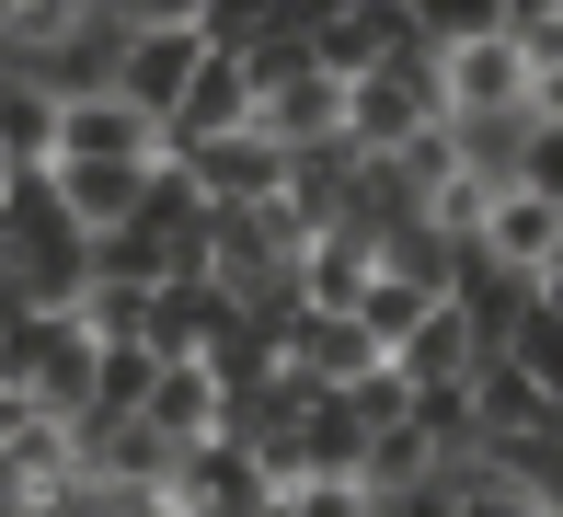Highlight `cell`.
Instances as JSON below:
<instances>
[{
	"instance_id": "obj_1",
	"label": "cell",
	"mask_w": 563,
	"mask_h": 517,
	"mask_svg": "<svg viewBox=\"0 0 563 517\" xmlns=\"http://www.w3.org/2000/svg\"><path fill=\"white\" fill-rule=\"evenodd\" d=\"M0 288L12 310H81L92 299V230L58 207V173L0 185Z\"/></svg>"
},
{
	"instance_id": "obj_2",
	"label": "cell",
	"mask_w": 563,
	"mask_h": 517,
	"mask_svg": "<svg viewBox=\"0 0 563 517\" xmlns=\"http://www.w3.org/2000/svg\"><path fill=\"white\" fill-rule=\"evenodd\" d=\"M92 380H104V345L81 333V310H23L12 345H0V392H23L35 414L81 426L92 414Z\"/></svg>"
},
{
	"instance_id": "obj_3",
	"label": "cell",
	"mask_w": 563,
	"mask_h": 517,
	"mask_svg": "<svg viewBox=\"0 0 563 517\" xmlns=\"http://www.w3.org/2000/svg\"><path fill=\"white\" fill-rule=\"evenodd\" d=\"M196 12L208 0H139V46H126V103H139L150 127L173 139V116H185V92L208 81V35H196Z\"/></svg>"
},
{
	"instance_id": "obj_4",
	"label": "cell",
	"mask_w": 563,
	"mask_h": 517,
	"mask_svg": "<svg viewBox=\"0 0 563 517\" xmlns=\"http://www.w3.org/2000/svg\"><path fill=\"white\" fill-rule=\"evenodd\" d=\"M173 506L185 517H276V472L242 449V437H208V449H185V472H173Z\"/></svg>"
},
{
	"instance_id": "obj_5",
	"label": "cell",
	"mask_w": 563,
	"mask_h": 517,
	"mask_svg": "<svg viewBox=\"0 0 563 517\" xmlns=\"http://www.w3.org/2000/svg\"><path fill=\"white\" fill-rule=\"evenodd\" d=\"M438 81H449V116H529V103H541V81H529V58H518V35L449 46Z\"/></svg>"
},
{
	"instance_id": "obj_6",
	"label": "cell",
	"mask_w": 563,
	"mask_h": 517,
	"mask_svg": "<svg viewBox=\"0 0 563 517\" xmlns=\"http://www.w3.org/2000/svg\"><path fill=\"white\" fill-rule=\"evenodd\" d=\"M208 276L230 299H265V288H288L299 265H288V242H276L265 207H219V219H208Z\"/></svg>"
},
{
	"instance_id": "obj_7",
	"label": "cell",
	"mask_w": 563,
	"mask_h": 517,
	"mask_svg": "<svg viewBox=\"0 0 563 517\" xmlns=\"http://www.w3.org/2000/svg\"><path fill=\"white\" fill-rule=\"evenodd\" d=\"M58 162H173V139L126 92H104V103H58Z\"/></svg>"
},
{
	"instance_id": "obj_8",
	"label": "cell",
	"mask_w": 563,
	"mask_h": 517,
	"mask_svg": "<svg viewBox=\"0 0 563 517\" xmlns=\"http://www.w3.org/2000/svg\"><path fill=\"white\" fill-rule=\"evenodd\" d=\"M288 369H311L322 392H356L368 369H391V345H379L356 310H299V333H288Z\"/></svg>"
},
{
	"instance_id": "obj_9",
	"label": "cell",
	"mask_w": 563,
	"mask_h": 517,
	"mask_svg": "<svg viewBox=\"0 0 563 517\" xmlns=\"http://www.w3.org/2000/svg\"><path fill=\"white\" fill-rule=\"evenodd\" d=\"M173 162L208 185V207H276L288 196V150L276 139H219V150H173Z\"/></svg>"
},
{
	"instance_id": "obj_10",
	"label": "cell",
	"mask_w": 563,
	"mask_h": 517,
	"mask_svg": "<svg viewBox=\"0 0 563 517\" xmlns=\"http://www.w3.org/2000/svg\"><path fill=\"white\" fill-rule=\"evenodd\" d=\"M58 207L104 242V230H139L150 207V162H58Z\"/></svg>"
},
{
	"instance_id": "obj_11",
	"label": "cell",
	"mask_w": 563,
	"mask_h": 517,
	"mask_svg": "<svg viewBox=\"0 0 563 517\" xmlns=\"http://www.w3.org/2000/svg\"><path fill=\"white\" fill-rule=\"evenodd\" d=\"M345 116H356V92H345V81H322V69H311V81L265 92V116H253V139H276V150H288V162H299V150L345 139Z\"/></svg>"
},
{
	"instance_id": "obj_12",
	"label": "cell",
	"mask_w": 563,
	"mask_h": 517,
	"mask_svg": "<svg viewBox=\"0 0 563 517\" xmlns=\"http://www.w3.org/2000/svg\"><path fill=\"white\" fill-rule=\"evenodd\" d=\"M483 253H495L506 276H529V288H541V276L563 265V207H541V196H506V207H495V230H483Z\"/></svg>"
},
{
	"instance_id": "obj_13",
	"label": "cell",
	"mask_w": 563,
	"mask_h": 517,
	"mask_svg": "<svg viewBox=\"0 0 563 517\" xmlns=\"http://www.w3.org/2000/svg\"><path fill=\"white\" fill-rule=\"evenodd\" d=\"M368 288H379V230H356V219H345L334 242L299 265V299H311V310H356Z\"/></svg>"
},
{
	"instance_id": "obj_14",
	"label": "cell",
	"mask_w": 563,
	"mask_h": 517,
	"mask_svg": "<svg viewBox=\"0 0 563 517\" xmlns=\"http://www.w3.org/2000/svg\"><path fill=\"white\" fill-rule=\"evenodd\" d=\"M529 127H541V103H529V116H449V139H460V173H472V185H495V196H518Z\"/></svg>"
},
{
	"instance_id": "obj_15",
	"label": "cell",
	"mask_w": 563,
	"mask_h": 517,
	"mask_svg": "<svg viewBox=\"0 0 563 517\" xmlns=\"http://www.w3.org/2000/svg\"><path fill=\"white\" fill-rule=\"evenodd\" d=\"M0 162L12 173H58V92L0 81Z\"/></svg>"
},
{
	"instance_id": "obj_16",
	"label": "cell",
	"mask_w": 563,
	"mask_h": 517,
	"mask_svg": "<svg viewBox=\"0 0 563 517\" xmlns=\"http://www.w3.org/2000/svg\"><path fill=\"white\" fill-rule=\"evenodd\" d=\"M472 369H483V333L460 322V310H438V322L402 345V380H415V392H472Z\"/></svg>"
},
{
	"instance_id": "obj_17",
	"label": "cell",
	"mask_w": 563,
	"mask_h": 517,
	"mask_svg": "<svg viewBox=\"0 0 563 517\" xmlns=\"http://www.w3.org/2000/svg\"><path fill=\"white\" fill-rule=\"evenodd\" d=\"M438 310H449V299H426V288H415V276H391V265H379V288H368V299H356V322H368V333H379V345H391V356H402V345H415V333H426V322H438Z\"/></svg>"
},
{
	"instance_id": "obj_18",
	"label": "cell",
	"mask_w": 563,
	"mask_h": 517,
	"mask_svg": "<svg viewBox=\"0 0 563 517\" xmlns=\"http://www.w3.org/2000/svg\"><path fill=\"white\" fill-rule=\"evenodd\" d=\"M415 35L438 46H483V35H506V0H415Z\"/></svg>"
},
{
	"instance_id": "obj_19",
	"label": "cell",
	"mask_w": 563,
	"mask_h": 517,
	"mask_svg": "<svg viewBox=\"0 0 563 517\" xmlns=\"http://www.w3.org/2000/svg\"><path fill=\"white\" fill-rule=\"evenodd\" d=\"M518 196L563 207V116H541V127H529V162H518Z\"/></svg>"
},
{
	"instance_id": "obj_20",
	"label": "cell",
	"mask_w": 563,
	"mask_h": 517,
	"mask_svg": "<svg viewBox=\"0 0 563 517\" xmlns=\"http://www.w3.org/2000/svg\"><path fill=\"white\" fill-rule=\"evenodd\" d=\"M288 517H391V506H379L368 483H299V495H288Z\"/></svg>"
},
{
	"instance_id": "obj_21",
	"label": "cell",
	"mask_w": 563,
	"mask_h": 517,
	"mask_svg": "<svg viewBox=\"0 0 563 517\" xmlns=\"http://www.w3.org/2000/svg\"><path fill=\"white\" fill-rule=\"evenodd\" d=\"M35 517H115V506H104V495H92V483H69V495H46Z\"/></svg>"
},
{
	"instance_id": "obj_22",
	"label": "cell",
	"mask_w": 563,
	"mask_h": 517,
	"mask_svg": "<svg viewBox=\"0 0 563 517\" xmlns=\"http://www.w3.org/2000/svg\"><path fill=\"white\" fill-rule=\"evenodd\" d=\"M23 426H35V403H23V392H0V449H12Z\"/></svg>"
},
{
	"instance_id": "obj_23",
	"label": "cell",
	"mask_w": 563,
	"mask_h": 517,
	"mask_svg": "<svg viewBox=\"0 0 563 517\" xmlns=\"http://www.w3.org/2000/svg\"><path fill=\"white\" fill-rule=\"evenodd\" d=\"M541 310H552V322H563V265H552V276H541Z\"/></svg>"
},
{
	"instance_id": "obj_24",
	"label": "cell",
	"mask_w": 563,
	"mask_h": 517,
	"mask_svg": "<svg viewBox=\"0 0 563 517\" xmlns=\"http://www.w3.org/2000/svg\"><path fill=\"white\" fill-rule=\"evenodd\" d=\"M12 322H23V310H12V288H0V345H12Z\"/></svg>"
},
{
	"instance_id": "obj_25",
	"label": "cell",
	"mask_w": 563,
	"mask_h": 517,
	"mask_svg": "<svg viewBox=\"0 0 563 517\" xmlns=\"http://www.w3.org/2000/svg\"><path fill=\"white\" fill-rule=\"evenodd\" d=\"M150 517H185V506H150Z\"/></svg>"
},
{
	"instance_id": "obj_26",
	"label": "cell",
	"mask_w": 563,
	"mask_h": 517,
	"mask_svg": "<svg viewBox=\"0 0 563 517\" xmlns=\"http://www.w3.org/2000/svg\"><path fill=\"white\" fill-rule=\"evenodd\" d=\"M0 185H12V162H0Z\"/></svg>"
},
{
	"instance_id": "obj_27",
	"label": "cell",
	"mask_w": 563,
	"mask_h": 517,
	"mask_svg": "<svg viewBox=\"0 0 563 517\" xmlns=\"http://www.w3.org/2000/svg\"><path fill=\"white\" fill-rule=\"evenodd\" d=\"M276 517H288V506H276Z\"/></svg>"
}]
</instances>
